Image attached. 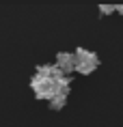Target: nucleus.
I'll use <instances>...</instances> for the list:
<instances>
[{
	"label": "nucleus",
	"instance_id": "f257e3e1",
	"mask_svg": "<svg viewBox=\"0 0 123 127\" xmlns=\"http://www.w3.org/2000/svg\"><path fill=\"white\" fill-rule=\"evenodd\" d=\"M30 86H33L35 95L39 97V99H52L58 95V86H56V80L52 78H45V75L41 73H35V78L30 80Z\"/></svg>",
	"mask_w": 123,
	"mask_h": 127
},
{
	"label": "nucleus",
	"instance_id": "f03ea898",
	"mask_svg": "<svg viewBox=\"0 0 123 127\" xmlns=\"http://www.w3.org/2000/svg\"><path fill=\"white\" fill-rule=\"evenodd\" d=\"M99 65V58H97V54L89 52V50H84V47H78L76 50V71L78 73H84L89 75L93 73Z\"/></svg>",
	"mask_w": 123,
	"mask_h": 127
},
{
	"label": "nucleus",
	"instance_id": "7ed1b4c3",
	"mask_svg": "<svg viewBox=\"0 0 123 127\" xmlns=\"http://www.w3.org/2000/svg\"><path fill=\"white\" fill-rule=\"evenodd\" d=\"M56 67L61 69L63 73L67 75L71 73V71H76V54H69V52H58V56H56Z\"/></svg>",
	"mask_w": 123,
	"mask_h": 127
},
{
	"label": "nucleus",
	"instance_id": "20e7f679",
	"mask_svg": "<svg viewBox=\"0 0 123 127\" xmlns=\"http://www.w3.org/2000/svg\"><path fill=\"white\" fill-rule=\"evenodd\" d=\"M65 103H67V95H61V93L50 99V108H52V110H63Z\"/></svg>",
	"mask_w": 123,
	"mask_h": 127
},
{
	"label": "nucleus",
	"instance_id": "39448f33",
	"mask_svg": "<svg viewBox=\"0 0 123 127\" xmlns=\"http://www.w3.org/2000/svg\"><path fill=\"white\" fill-rule=\"evenodd\" d=\"M99 11H102V13H112V11H117V7H110V4H104V7H99Z\"/></svg>",
	"mask_w": 123,
	"mask_h": 127
},
{
	"label": "nucleus",
	"instance_id": "423d86ee",
	"mask_svg": "<svg viewBox=\"0 0 123 127\" xmlns=\"http://www.w3.org/2000/svg\"><path fill=\"white\" fill-rule=\"evenodd\" d=\"M117 11H119V13L123 15V4H121V7H117Z\"/></svg>",
	"mask_w": 123,
	"mask_h": 127
}]
</instances>
